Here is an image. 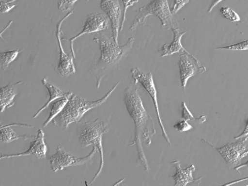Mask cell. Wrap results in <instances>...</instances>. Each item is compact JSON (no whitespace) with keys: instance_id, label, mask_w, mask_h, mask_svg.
Instances as JSON below:
<instances>
[{"instance_id":"cell-15","label":"cell","mask_w":248,"mask_h":186,"mask_svg":"<svg viewBox=\"0 0 248 186\" xmlns=\"http://www.w3.org/2000/svg\"><path fill=\"white\" fill-rule=\"evenodd\" d=\"M42 82L48 91L49 99L46 103H45L33 116V118L37 117L42 111L47 108L49 104L55 100L62 97L70 98L73 94V93L71 92H64L50 83L48 81L47 77H44L42 79Z\"/></svg>"},{"instance_id":"cell-25","label":"cell","mask_w":248,"mask_h":186,"mask_svg":"<svg viewBox=\"0 0 248 186\" xmlns=\"http://www.w3.org/2000/svg\"><path fill=\"white\" fill-rule=\"evenodd\" d=\"M78 0H59L58 2V8L61 12L69 10Z\"/></svg>"},{"instance_id":"cell-14","label":"cell","mask_w":248,"mask_h":186,"mask_svg":"<svg viewBox=\"0 0 248 186\" xmlns=\"http://www.w3.org/2000/svg\"><path fill=\"white\" fill-rule=\"evenodd\" d=\"M171 164L174 165L176 169L175 173L170 176L174 180L175 186H186L194 181L192 174L195 170V167L193 164L185 169L181 168L179 160H175Z\"/></svg>"},{"instance_id":"cell-8","label":"cell","mask_w":248,"mask_h":186,"mask_svg":"<svg viewBox=\"0 0 248 186\" xmlns=\"http://www.w3.org/2000/svg\"><path fill=\"white\" fill-rule=\"evenodd\" d=\"M74 9L67 13L56 25V36L60 50V59L58 65L56 67L57 71L63 77H67L74 75L76 73V68L74 63L75 58L71 52L67 54L63 50L62 43V27L63 22L73 13Z\"/></svg>"},{"instance_id":"cell-6","label":"cell","mask_w":248,"mask_h":186,"mask_svg":"<svg viewBox=\"0 0 248 186\" xmlns=\"http://www.w3.org/2000/svg\"><path fill=\"white\" fill-rule=\"evenodd\" d=\"M97 148L93 146L91 152L82 157L73 155L66 151L64 148L58 146L56 153L50 157V164L51 170L54 172L62 170L71 166H81L92 162L95 154L97 152Z\"/></svg>"},{"instance_id":"cell-9","label":"cell","mask_w":248,"mask_h":186,"mask_svg":"<svg viewBox=\"0 0 248 186\" xmlns=\"http://www.w3.org/2000/svg\"><path fill=\"white\" fill-rule=\"evenodd\" d=\"M109 21L108 18L104 14L97 13H89L87 16L82 30L78 34L71 38H62V40H67L70 42L71 52L75 58L74 41L85 34L101 31L108 29L109 27Z\"/></svg>"},{"instance_id":"cell-28","label":"cell","mask_w":248,"mask_h":186,"mask_svg":"<svg viewBox=\"0 0 248 186\" xmlns=\"http://www.w3.org/2000/svg\"><path fill=\"white\" fill-rule=\"evenodd\" d=\"M16 4L8 2L7 1L0 0V12L2 13H7L13 9Z\"/></svg>"},{"instance_id":"cell-3","label":"cell","mask_w":248,"mask_h":186,"mask_svg":"<svg viewBox=\"0 0 248 186\" xmlns=\"http://www.w3.org/2000/svg\"><path fill=\"white\" fill-rule=\"evenodd\" d=\"M120 82H118L101 98L96 100H87L73 93L62 110L52 120L53 124L65 130L70 124L79 121L87 111L106 102Z\"/></svg>"},{"instance_id":"cell-5","label":"cell","mask_w":248,"mask_h":186,"mask_svg":"<svg viewBox=\"0 0 248 186\" xmlns=\"http://www.w3.org/2000/svg\"><path fill=\"white\" fill-rule=\"evenodd\" d=\"M110 129L108 124L98 118L85 122L79 135V141L82 148L93 145L97 148L100 156L98 169L89 185L93 183L102 171L104 163L102 136Z\"/></svg>"},{"instance_id":"cell-12","label":"cell","mask_w":248,"mask_h":186,"mask_svg":"<svg viewBox=\"0 0 248 186\" xmlns=\"http://www.w3.org/2000/svg\"><path fill=\"white\" fill-rule=\"evenodd\" d=\"M100 7L111 23L112 38L118 44V35L120 28L121 10L119 0H101Z\"/></svg>"},{"instance_id":"cell-18","label":"cell","mask_w":248,"mask_h":186,"mask_svg":"<svg viewBox=\"0 0 248 186\" xmlns=\"http://www.w3.org/2000/svg\"><path fill=\"white\" fill-rule=\"evenodd\" d=\"M21 125L29 127H33L31 125L21 124H3L0 122V141L5 143H9L15 140L18 139H23L26 140L30 138H34L33 135L25 134L24 135H19L17 134L13 129L11 127V126Z\"/></svg>"},{"instance_id":"cell-23","label":"cell","mask_w":248,"mask_h":186,"mask_svg":"<svg viewBox=\"0 0 248 186\" xmlns=\"http://www.w3.org/2000/svg\"><path fill=\"white\" fill-rule=\"evenodd\" d=\"M248 40H245L237 44L227 46L217 47L216 48L230 50H247L248 49Z\"/></svg>"},{"instance_id":"cell-32","label":"cell","mask_w":248,"mask_h":186,"mask_svg":"<svg viewBox=\"0 0 248 186\" xmlns=\"http://www.w3.org/2000/svg\"><path fill=\"white\" fill-rule=\"evenodd\" d=\"M16 0H7V1L8 2L13 3V2H14V1H15Z\"/></svg>"},{"instance_id":"cell-11","label":"cell","mask_w":248,"mask_h":186,"mask_svg":"<svg viewBox=\"0 0 248 186\" xmlns=\"http://www.w3.org/2000/svg\"><path fill=\"white\" fill-rule=\"evenodd\" d=\"M239 139L237 142L228 143L221 147H214L230 167H236L248 154V146L246 143L248 136Z\"/></svg>"},{"instance_id":"cell-7","label":"cell","mask_w":248,"mask_h":186,"mask_svg":"<svg viewBox=\"0 0 248 186\" xmlns=\"http://www.w3.org/2000/svg\"><path fill=\"white\" fill-rule=\"evenodd\" d=\"M130 72L132 77L134 79V83L136 84L138 83L141 84L152 98L156 111L158 122L162 131V136L167 142L169 145H170V139L166 131L160 117L157 102V92L152 73H144L138 67L133 68L131 69Z\"/></svg>"},{"instance_id":"cell-20","label":"cell","mask_w":248,"mask_h":186,"mask_svg":"<svg viewBox=\"0 0 248 186\" xmlns=\"http://www.w3.org/2000/svg\"><path fill=\"white\" fill-rule=\"evenodd\" d=\"M22 50L19 49L10 51L0 52V67L6 70L9 64L13 62Z\"/></svg>"},{"instance_id":"cell-26","label":"cell","mask_w":248,"mask_h":186,"mask_svg":"<svg viewBox=\"0 0 248 186\" xmlns=\"http://www.w3.org/2000/svg\"><path fill=\"white\" fill-rule=\"evenodd\" d=\"M174 129L180 132H186L193 128V126L186 120L178 122L173 125Z\"/></svg>"},{"instance_id":"cell-1","label":"cell","mask_w":248,"mask_h":186,"mask_svg":"<svg viewBox=\"0 0 248 186\" xmlns=\"http://www.w3.org/2000/svg\"><path fill=\"white\" fill-rule=\"evenodd\" d=\"M138 88L137 84L134 83L126 87L124 92V100L135 125L134 138L129 146H136L138 156L136 163L142 165L144 170L147 171L149 165L142 143L147 146L151 144V139L155 134V129L153 120L143 106Z\"/></svg>"},{"instance_id":"cell-10","label":"cell","mask_w":248,"mask_h":186,"mask_svg":"<svg viewBox=\"0 0 248 186\" xmlns=\"http://www.w3.org/2000/svg\"><path fill=\"white\" fill-rule=\"evenodd\" d=\"M178 67L181 86L184 89L190 78L197 74H202L206 70V67L187 51L179 55Z\"/></svg>"},{"instance_id":"cell-13","label":"cell","mask_w":248,"mask_h":186,"mask_svg":"<svg viewBox=\"0 0 248 186\" xmlns=\"http://www.w3.org/2000/svg\"><path fill=\"white\" fill-rule=\"evenodd\" d=\"M44 138V131L41 129H39L38 130L37 134L35 139L31 142L30 146L27 151L17 154H1L0 156V159L25 155H32L38 159L44 158L46 157L47 151Z\"/></svg>"},{"instance_id":"cell-17","label":"cell","mask_w":248,"mask_h":186,"mask_svg":"<svg viewBox=\"0 0 248 186\" xmlns=\"http://www.w3.org/2000/svg\"><path fill=\"white\" fill-rule=\"evenodd\" d=\"M18 82L0 87V112L14 105V99L17 93L16 85Z\"/></svg>"},{"instance_id":"cell-31","label":"cell","mask_w":248,"mask_h":186,"mask_svg":"<svg viewBox=\"0 0 248 186\" xmlns=\"http://www.w3.org/2000/svg\"><path fill=\"white\" fill-rule=\"evenodd\" d=\"M12 21H10L9 22V23H8V24L7 25V26L5 27V28L2 30V31H1L0 32V38L1 40H2L4 41V40L3 39L2 37V33L5 31H6V30H7V29H8V28L10 26V25H11V24H12Z\"/></svg>"},{"instance_id":"cell-27","label":"cell","mask_w":248,"mask_h":186,"mask_svg":"<svg viewBox=\"0 0 248 186\" xmlns=\"http://www.w3.org/2000/svg\"><path fill=\"white\" fill-rule=\"evenodd\" d=\"M189 0H174L173 5L170 10L172 15L176 14L182 8L189 2Z\"/></svg>"},{"instance_id":"cell-30","label":"cell","mask_w":248,"mask_h":186,"mask_svg":"<svg viewBox=\"0 0 248 186\" xmlns=\"http://www.w3.org/2000/svg\"><path fill=\"white\" fill-rule=\"evenodd\" d=\"M248 136V124L247 123L246 124L245 130L243 131V132L240 134V135H238L237 137H234V139L238 140L239 139L247 137Z\"/></svg>"},{"instance_id":"cell-21","label":"cell","mask_w":248,"mask_h":186,"mask_svg":"<svg viewBox=\"0 0 248 186\" xmlns=\"http://www.w3.org/2000/svg\"><path fill=\"white\" fill-rule=\"evenodd\" d=\"M182 108V118L185 120L192 121L201 124L203 123L206 120V116L203 115L199 117L195 118L192 114L189 108L187 107L185 101H182L181 103Z\"/></svg>"},{"instance_id":"cell-24","label":"cell","mask_w":248,"mask_h":186,"mask_svg":"<svg viewBox=\"0 0 248 186\" xmlns=\"http://www.w3.org/2000/svg\"><path fill=\"white\" fill-rule=\"evenodd\" d=\"M123 5H124V10H123V15L122 17V21L121 23L120 28L119 32H121L123 28L125 19H126V13L127 9L131 6L134 5V4L139 1V0H122Z\"/></svg>"},{"instance_id":"cell-19","label":"cell","mask_w":248,"mask_h":186,"mask_svg":"<svg viewBox=\"0 0 248 186\" xmlns=\"http://www.w3.org/2000/svg\"><path fill=\"white\" fill-rule=\"evenodd\" d=\"M69 98L62 97L55 101L51 107L50 113L48 118L43 124V127H45L56 116L63 108Z\"/></svg>"},{"instance_id":"cell-22","label":"cell","mask_w":248,"mask_h":186,"mask_svg":"<svg viewBox=\"0 0 248 186\" xmlns=\"http://www.w3.org/2000/svg\"><path fill=\"white\" fill-rule=\"evenodd\" d=\"M221 15L225 19L232 22H239L241 18L238 14L231 8L222 7L219 10Z\"/></svg>"},{"instance_id":"cell-4","label":"cell","mask_w":248,"mask_h":186,"mask_svg":"<svg viewBox=\"0 0 248 186\" xmlns=\"http://www.w3.org/2000/svg\"><path fill=\"white\" fill-rule=\"evenodd\" d=\"M155 15L161 21V27L167 30L178 28L177 20L170 12L167 0H151L148 4L139 9L130 27L134 31L137 27L145 23L148 16Z\"/></svg>"},{"instance_id":"cell-16","label":"cell","mask_w":248,"mask_h":186,"mask_svg":"<svg viewBox=\"0 0 248 186\" xmlns=\"http://www.w3.org/2000/svg\"><path fill=\"white\" fill-rule=\"evenodd\" d=\"M174 36L170 44H165L161 50V57H163L173 55L174 53L184 52L187 50L181 43V38L186 33V31H181L178 28L171 29Z\"/></svg>"},{"instance_id":"cell-29","label":"cell","mask_w":248,"mask_h":186,"mask_svg":"<svg viewBox=\"0 0 248 186\" xmlns=\"http://www.w3.org/2000/svg\"><path fill=\"white\" fill-rule=\"evenodd\" d=\"M222 0H213L208 8V12H211L213 9Z\"/></svg>"},{"instance_id":"cell-2","label":"cell","mask_w":248,"mask_h":186,"mask_svg":"<svg viewBox=\"0 0 248 186\" xmlns=\"http://www.w3.org/2000/svg\"><path fill=\"white\" fill-rule=\"evenodd\" d=\"M93 40L99 46L100 55L98 61L90 71L96 78V86L98 89L106 75L130 51L134 38L131 37L124 44L119 46L104 33H98L93 38Z\"/></svg>"}]
</instances>
